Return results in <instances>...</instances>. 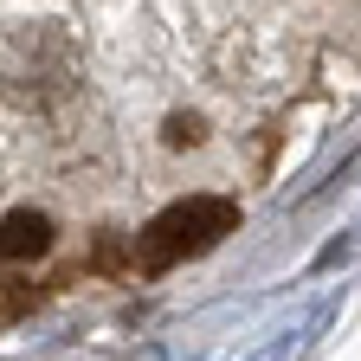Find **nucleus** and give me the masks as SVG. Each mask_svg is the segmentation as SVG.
Masks as SVG:
<instances>
[{
	"mask_svg": "<svg viewBox=\"0 0 361 361\" xmlns=\"http://www.w3.org/2000/svg\"><path fill=\"white\" fill-rule=\"evenodd\" d=\"M226 233H239V207L233 200H219V194L174 200V207H161L142 233H135V264H142V271H168L180 258L213 252Z\"/></svg>",
	"mask_w": 361,
	"mask_h": 361,
	"instance_id": "f257e3e1",
	"label": "nucleus"
},
{
	"mask_svg": "<svg viewBox=\"0 0 361 361\" xmlns=\"http://www.w3.org/2000/svg\"><path fill=\"white\" fill-rule=\"evenodd\" d=\"M52 252V219H45L39 207H13L7 219H0V258H13V264H32Z\"/></svg>",
	"mask_w": 361,
	"mask_h": 361,
	"instance_id": "f03ea898",
	"label": "nucleus"
},
{
	"mask_svg": "<svg viewBox=\"0 0 361 361\" xmlns=\"http://www.w3.org/2000/svg\"><path fill=\"white\" fill-rule=\"evenodd\" d=\"M200 135H207V123H200V116H168V149H194Z\"/></svg>",
	"mask_w": 361,
	"mask_h": 361,
	"instance_id": "7ed1b4c3",
	"label": "nucleus"
},
{
	"mask_svg": "<svg viewBox=\"0 0 361 361\" xmlns=\"http://www.w3.org/2000/svg\"><path fill=\"white\" fill-rule=\"evenodd\" d=\"M26 303H32V290H26V284H0V323H13Z\"/></svg>",
	"mask_w": 361,
	"mask_h": 361,
	"instance_id": "20e7f679",
	"label": "nucleus"
}]
</instances>
